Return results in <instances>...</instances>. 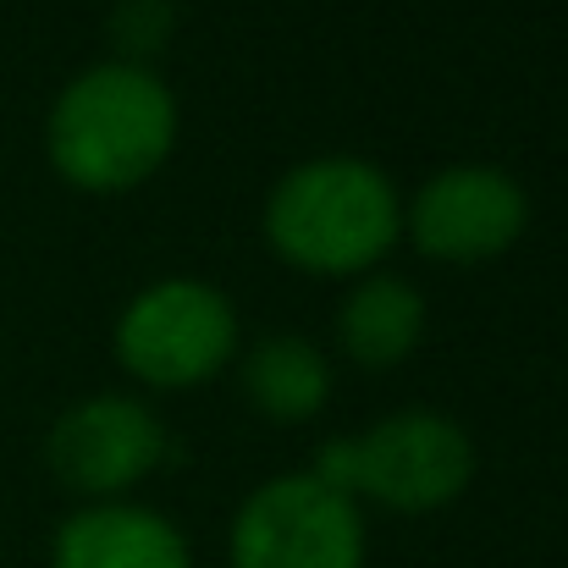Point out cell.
<instances>
[{"instance_id":"cell-1","label":"cell","mask_w":568,"mask_h":568,"mask_svg":"<svg viewBox=\"0 0 568 568\" xmlns=\"http://www.w3.org/2000/svg\"><path fill=\"white\" fill-rule=\"evenodd\" d=\"M178 94L155 67L139 61H94L83 67L44 116L50 172L78 193L144 189L178 150Z\"/></svg>"},{"instance_id":"cell-2","label":"cell","mask_w":568,"mask_h":568,"mask_svg":"<svg viewBox=\"0 0 568 568\" xmlns=\"http://www.w3.org/2000/svg\"><path fill=\"white\" fill-rule=\"evenodd\" d=\"M265 243L304 276H371L403 243V199L376 161L315 155L265 193Z\"/></svg>"},{"instance_id":"cell-3","label":"cell","mask_w":568,"mask_h":568,"mask_svg":"<svg viewBox=\"0 0 568 568\" xmlns=\"http://www.w3.org/2000/svg\"><path fill=\"white\" fill-rule=\"evenodd\" d=\"M310 469L386 514H442L475 480V442L453 414L397 408L359 436H332Z\"/></svg>"},{"instance_id":"cell-4","label":"cell","mask_w":568,"mask_h":568,"mask_svg":"<svg viewBox=\"0 0 568 568\" xmlns=\"http://www.w3.org/2000/svg\"><path fill=\"white\" fill-rule=\"evenodd\" d=\"M243 326L221 287L199 276H161L128 298L116 315L111 348L116 365L155 392H189L215 381L237 359Z\"/></svg>"},{"instance_id":"cell-5","label":"cell","mask_w":568,"mask_h":568,"mask_svg":"<svg viewBox=\"0 0 568 568\" xmlns=\"http://www.w3.org/2000/svg\"><path fill=\"white\" fill-rule=\"evenodd\" d=\"M232 568H365V508L315 469L276 475L243 497L226 536Z\"/></svg>"},{"instance_id":"cell-6","label":"cell","mask_w":568,"mask_h":568,"mask_svg":"<svg viewBox=\"0 0 568 568\" xmlns=\"http://www.w3.org/2000/svg\"><path fill=\"white\" fill-rule=\"evenodd\" d=\"M166 447L172 436L161 414L133 392H94L61 408L44 436L50 475L89 503H122L166 464Z\"/></svg>"},{"instance_id":"cell-7","label":"cell","mask_w":568,"mask_h":568,"mask_svg":"<svg viewBox=\"0 0 568 568\" xmlns=\"http://www.w3.org/2000/svg\"><path fill=\"white\" fill-rule=\"evenodd\" d=\"M530 226V193L503 166H442L403 204V237L442 265H480L508 254Z\"/></svg>"},{"instance_id":"cell-8","label":"cell","mask_w":568,"mask_h":568,"mask_svg":"<svg viewBox=\"0 0 568 568\" xmlns=\"http://www.w3.org/2000/svg\"><path fill=\"white\" fill-rule=\"evenodd\" d=\"M50 568H193L189 536L144 503H83L55 525Z\"/></svg>"},{"instance_id":"cell-9","label":"cell","mask_w":568,"mask_h":568,"mask_svg":"<svg viewBox=\"0 0 568 568\" xmlns=\"http://www.w3.org/2000/svg\"><path fill=\"white\" fill-rule=\"evenodd\" d=\"M425 337V293L403 276L371 271L348 287L337 310V343L359 371H392L403 365Z\"/></svg>"},{"instance_id":"cell-10","label":"cell","mask_w":568,"mask_h":568,"mask_svg":"<svg viewBox=\"0 0 568 568\" xmlns=\"http://www.w3.org/2000/svg\"><path fill=\"white\" fill-rule=\"evenodd\" d=\"M237 376H243V397L271 425H310L332 403V359L310 337H293V332L260 337L243 354Z\"/></svg>"},{"instance_id":"cell-11","label":"cell","mask_w":568,"mask_h":568,"mask_svg":"<svg viewBox=\"0 0 568 568\" xmlns=\"http://www.w3.org/2000/svg\"><path fill=\"white\" fill-rule=\"evenodd\" d=\"M178 33V11L172 0H122L111 11V39H116V61H139L150 67V55H161Z\"/></svg>"}]
</instances>
